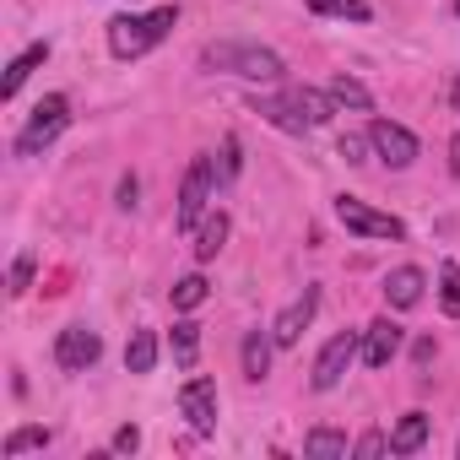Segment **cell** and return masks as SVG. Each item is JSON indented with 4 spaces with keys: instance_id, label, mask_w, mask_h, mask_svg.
<instances>
[{
    "instance_id": "cell-1",
    "label": "cell",
    "mask_w": 460,
    "mask_h": 460,
    "mask_svg": "<svg viewBox=\"0 0 460 460\" xmlns=\"http://www.w3.org/2000/svg\"><path fill=\"white\" fill-rule=\"evenodd\" d=\"M250 109H255L261 119H271L277 130H288V136H304V130H314V125H325V119L336 114L331 93H314V87L266 93V98H250Z\"/></svg>"
},
{
    "instance_id": "cell-2",
    "label": "cell",
    "mask_w": 460,
    "mask_h": 460,
    "mask_svg": "<svg viewBox=\"0 0 460 460\" xmlns=\"http://www.w3.org/2000/svg\"><path fill=\"white\" fill-rule=\"evenodd\" d=\"M200 71H222V76H244V82H282V55L277 49H261V44H206L200 49Z\"/></svg>"
},
{
    "instance_id": "cell-3",
    "label": "cell",
    "mask_w": 460,
    "mask_h": 460,
    "mask_svg": "<svg viewBox=\"0 0 460 460\" xmlns=\"http://www.w3.org/2000/svg\"><path fill=\"white\" fill-rule=\"evenodd\" d=\"M173 22H179L173 6H157V12H146V17H114V22H109V49H114L119 60H141L146 49H157V44L168 39Z\"/></svg>"
},
{
    "instance_id": "cell-4",
    "label": "cell",
    "mask_w": 460,
    "mask_h": 460,
    "mask_svg": "<svg viewBox=\"0 0 460 460\" xmlns=\"http://www.w3.org/2000/svg\"><path fill=\"white\" fill-rule=\"evenodd\" d=\"M66 125H71V103H66L60 93H49V98L33 109V119L17 130V157H39V152H44Z\"/></svg>"
},
{
    "instance_id": "cell-5",
    "label": "cell",
    "mask_w": 460,
    "mask_h": 460,
    "mask_svg": "<svg viewBox=\"0 0 460 460\" xmlns=\"http://www.w3.org/2000/svg\"><path fill=\"white\" fill-rule=\"evenodd\" d=\"M336 217H341L347 234H358V239H406V222H401V217L374 211V206L358 200V195H336Z\"/></svg>"
},
{
    "instance_id": "cell-6",
    "label": "cell",
    "mask_w": 460,
    "mask_h": 460,
    "mask_svg": "<svg viewBox=\"0 0 460 460\" xmlns=\"http://www.w3.org/2000/svg\"><path fill=\"white\" fill-rule=\"evenodd\" d=\"M211 184H217V163H211V157H195V163H190V173H184V184H179V211H173V222L184 227V234L206 222Z\"/></svg>"
},
{
    "instance_id": "cell-7",
    "label": "cell",
    "mask_w": 460,
    "mask_h": 460,
    "mask_svg": "<svg viewBox=\"0 0 460 460\" xmlns=\"http://www.w3.org/2000/svg\"><path fill=\"white\" fill-rule=\"evenodd\" d=\"M358 358H363V336H358V331L331 336V341L320 347V358H314V390H336Z\"/></svg>"
},
{
    "instance_id": "cell-8",
    "label": "cell",
    "mask_w": 460,
    "mask_h": 460,
    "mask_svg": "<svg viewBox=\"0 0 460 460\" xmlns=\"http://www.w3.org/2000/svg\"><path fill=\"white\" fill-rule=\"evenodd\" d=\"M368 141H374L379 163H390V168H411L417 163V136L406 125H395V119H374L368 125Z\"/></svg>"
},
{
    "instance_id": "cell-9",
    "label": "cell",
    "mask_w": 460,
    "mask_h": 460,
    "mask_svg": "<svg viewBox=\"0 0 460 460\" xmlns=\"http://www.w3.org/2000/svg\"><path fill=\"white\" fill-rule=\"evenodd\" d=\"M98 352H103V341H98V331H87V325H66L60 341H55V363H60L66 374H87V368L98 363Z\"/></svg>"
},
{
    "instance_id": "cell-10",
    "label": "cell",
    "mask_w": 460,
    "mask_h": 460,
    "mask_svg": "<svg viewBox=\"0 0 460 460\" xmlns=\"http://www.w3.org/2000/svg\"><path fill=\"white\" fill-rule=\"evenodd\" d=\"M314 309H320V288H304V293L277 314V325H271L277 347H298V341H304V331H309V320H314Z\"/></svg>"
},
{
    "instance_id": "cell-11",
    "label": "cell",
    "mask_w": 460,
    "mask_h": 460,
    "mask_svg": "<svg viewBox=\"0 0 460 460\" xmlns=\"http://www.w3.org/2000/svg\"><path fill=\"white\" fill-rule=\"evenodd\" d=\"M179 411L190 417L195 433H217V385L211 379H190L179 390Z\"/></svg>"
},
{
    "instance_id": "cell-12",
    "label": "cell",
    "mask_w": 460,
    "mask_h": 460,
    "mask_svg": "<svg viewBox=\"0 0 460 460\" xmlns=\"http://www.w3.org/2000/svg\"><path fill=\"white\" fill-rule=\"evenodd\" d=\"M401 341H406V331H401L390 314H385V320H374V325L363 331V363H368V368H385V363L401 352Z\"/></svg>"
},
{
    "instance_id": "cell-13",
    "label": "cell",
    "mask_w": 460,
    "mask_h": 460,
    "mask_svg": "<svg viewBox=\"0 0 460 460\" xmlns=\"http://www.w3.org/2000/svg\"><path fill=\"white\" fill-rule=\"evenodd\" d=\"M422 288H428V277H422L417 266H395L379 293H385L390 309H417V304H422Z\"/></svg>"
},
{
    "instance_id": "cell-14",
    "label": "cell",
    "mask_w": 460,
    "mask_h": 460,
    "mask_svg": "<svg viewBox=\"0 0 460 460\" xmlns=\"http://www.w3.org/2000/svg\"><path fill=\"white\" fill-rule=\"evenodd\" d=\"M428 433H433L428 411H406V417L390 428V455H417V449L428 444Z\"/></svg>"
},
{
    "instance_id": "cell-15",
    "label": "cell",
    "mask_w": 460,
    "mask_h": 460,
    "mask_svg": "<svg viewBox=\"0 0 460 460\" xmlns=\"http://www.w3.org/2000/svg\"><path fill=\"white\" fill-rule=\"evenodd\" d=\"M44 60H49V44H28V49H22V55L6 66V82H0V98H17V93H22V82H28V76H33Z\"/></svg>"
},
{
    "instance_id": "cell-16",
    "label": "cell",
    "mask_w": 460,
    "mask_h": 460,
    "mask_svg": "<svg viewBox=\"0 0 460 460\" xmlns=\"http://www.w3.org/2000/svg\"><path fill=\"white\" fill-rule=\"evenodd\" d=\"M227 211H206V222L195 227V261H217L222 255V244H227Z\"/></svg>"
},
{
    "instance_id": "cell-17",
    "label": "cell",
    "mask_w": 460,
    "mask_h": 460,
    "mask_svg": "<svg viewBox=\"0 0 460 460\" xmlns=\"http://www.w3.org/2000/svg\"><path fill=\"white\" fill-rule=\"evenodd\" d=\"M271 347H277L271 331H250V336H244V374H250V379H266V374H271Z\"/></svg>"
},
{
    "instance_id": "cell-18",
    "label": "cell",
    "mask_w": 460,
    "mask_h": 460,
    "mask_svg": "<svg viewBox=\"0 0 460 460\" xmlns=\"http://www.w3.org/2000/svg\"><path fill=\"white\" fill-rule=\"evenodd\" d=\"M325 93H331V103H336V109H358V114H368V109H374V93H368L358 76H336Z\"/></svg>"
},
{
    "instance_id": "cell-19",
    "label": "cell",
    "mask_w": 460,
    "mask_h": 460,
    "mask_svg": "<svg viewBox=\"0 0 460 460\" xmlns=\"http://www.w3.org/2000/svg\"><path fill=\"white\" fill-rule=\"evenodd\" d=\"M152 363H157V336H152V331H136V336L125 341V368H130V374H152Z\"/></svg>"
},
{
    "instance_id": "cell-20",
    "label": "cell",
    "mask_w": 460,
    "mask_h": 460,
    "mask_svg": "<svg viewBox=\"0 0 460 460\" xmlns=\"http://www.w3.org/2000/svg\"><path fill=\"white\" fill-rule=\"evenodd\" d=\"M314 17H341V22H368V0H309Z\"/></svg>"
},
{
    "instance_id": "cell-21",
    "label": "cell",
    "mask_w": 460,
    "mask_h": 460,
    "mask_svg": "<svg viewBox=\"0 0 460 460\" xmlns=\"http://www.w3.org/2000/svg\"><path fill=\"white\" fill-rule=\"evenodd\" d=\"M352 444H347V433H336V428H314L309 438H304V455H314V460H331V455H347Z\"/></svg>"
},
{
    "instance_id": "cell-22",
    "label": "cell",
    "mask_w": 460,
    "mask_h": 460,
    "mask_svg": "<svg viewBox=\"0 0 460 460\" xmlns=\"http://www.w3.org/2000/svg\"><path fill=\"white\" fill-rule=\"evenodd\" d=\"M200 304H206V277H200V271L179 277V282H173V309L190 314V309H200Z\"/></svg>"
},
{
    "instance_id": "cell-23",
    "label": "cell",
    "mask_w": 460,
    "mask_h": 460,
    "mask_svg": "<svg viewBox=\"0 0 460 460\" xmlns=\"http://www.w3.org/2000/svg\"><path fill=\"white\" fill-rule=\"evenodd\" d=\"M49 438H55V433H49V428H17V433H12V438H6V444H0V455H6V460H17V455H22V449H44V444H49Z\"/></svg>"
},
{
    "instance_id": "cell-24",
    "label": "cell",
    "mask_w": 460,
    "mask_h": 460,
    "mask_svg": "<svg viewBox=\"0 0 460 460\" xmlns=\"http://www.w3.org/2000/svg\"><path fill=\"white\" fill-rule=\"evenodd\" d=\"M195 352H200V325H195V320H179V325H173V358L190 368Z\"/></svg>"
},
{
    "instance_id": "cell-25",
    "label": "cell",
    "mask_w": 460,
    "mask_h": 460,
    "mask_svg": "<svg viewBox=\"0 0 460 460\" xmlns=\"http://www.w3.org/2000/svg\"><path fill=\"white\" fill-rule=\"evenodd\" d=\"M438 298H444L449 314H460V266H455V261L438 266Z\"/></svg>"
},
{
    "instance_id": "cell-26",
    "label": "cell",
    "mask_w": 460,
    "mask_h": 460,
    "mask_svg": "<svg viewBox=\"0 0 460 460\" xmlns=\"http://www.w3.org/2000/svg\"><path fill=\"white\" fill-rule=\"evenodd\" d=\"M217 179H239V136H222V163Z\"/></svg>"
},
{
    "instance_id": "cell-27",
    "label": "cell",
    "mask_w": 460,
    "mask_h": 460,
    "mask_svg": "<svg viewBox=\"0 0 460 460\" xmlns=\"http://www.w3.org/2000/svg\"><path fill=\"white\" fill-rule=\"evenodd\" d=\"M368 152H374L368 136H341V157H347V163H368Z\"/></svg>"
},
{
    "instance_id": "cell-28",
    "label": "cell",
    "mask_w": 460,
    "mask_h": 460,
    "mask_svg": "<svg viewBox=\"0 0 460 460\" xmlns=\"http://www.w3.org/2000/svg\"><path fill=\"white\" fill-rule=\"evenodd\" d=\"M28 282H33V255H17V261H12V293L22 298V293H28Z\"/></svg>"
},
{
    "instance_id": "cell-29",
    "label": "cell",
    "mask_w": 460,
    "mask_h": 460,
    "mask_svg": "<svg viewBox=\"0 0 460 460\" xmlns=\"http://www.w3.org/2000/svg\"><path fill=\"white\" fill-rule=\"evenodd\" d=\"M385 449H390V438H385V433H363V438L352 444V455H363V460H374V455H385Z\"/></svg>"
},
{
    "instance_id": "cell-30",
    "label": "cell",
    "mask_w": 460,
    "mask_h": 460,
    "mask_svg": "<svg viewBox=\"0 0 460 460\" xmlns=\"http://www.w3.org/2000/svg\"><path fill=\"white\" fill-rule=\"evenodd\" d=\"M136 195H141V184L125 173V179H119V195H114V206H119V211H136Z\"/></svg>"
},
{
    "instance_id": "cell-31",
    "label": "cell",
    "mask_w": 460,
    "mask_h": 460,
    "mask_svg": "<svg viewBox=\"0 0 460 460\" xmlns=\"http://www.w3.org/2000/svg\"><path fill=\"white\" fill-rule=\"evenodd\" d=\"M114 449H119V455H136V449H141V428H119V433H114Z\"/></svg>"
},
{
    "instance_id": "cell-32",
    "label": "cell",
    "mask_w": 460,
    "mask_h": 460,
    "mask_svg": "<svg viewBox=\"0 0 460 460\" xmlns=\"http://www.w3.org/2000/svg\"><path fill=\"white\" fill-rule=\"evenodd\" d=\"M449 173H460V136L449 141Z\"/></svg>"
}]
</instances>
